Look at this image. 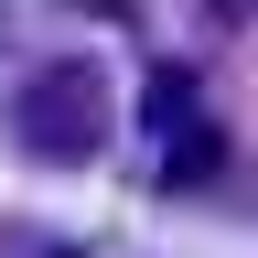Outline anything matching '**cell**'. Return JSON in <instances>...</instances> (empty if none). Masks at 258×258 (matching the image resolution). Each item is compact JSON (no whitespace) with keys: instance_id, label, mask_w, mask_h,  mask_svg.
Segmentation results:
<instances>
[{"instance_id":"2","label":"cell","mask_w":258,"mask_h":258,"mask_svg":"<svg viewBox=\"0 0 258 258\" xmlns=\"http://www.w3.org/2000/svg\"><path fill=\"white\" fill-rule=\"evenodd\" d=\"M140 118L161 129V140H183V129H194V76H172V64H161V76H151V97H140Z\"/></svg>"},{"instance_id":"3","label":"cell","mask_w":258,"mask_h":258,"mask_svg":"<svg viewBox=\"0 0 258 258\" xmlns=\"http://www.w3.org/2000/svg\"><path fill=\"white\" fill-rule=\"evenodd\" d=\"M215 161H226V140H215V129H205V118H194V129H183V140H172V183H205V172H215Z\"/></svg>"},{"instance_id":"1","label":"cell","mask_w":258,"mask_h":258,"mask_svg":"<svg viewBox=\"0 0 258 258\" xmlns=\"http://www.w3.org/2000/svg\"><path fill=\"white\" fill-rule=\"evenodd\" d=\"M11 129H22V151L43 161V172H86V161L108 151V129H118L108 76H97V64H43V76L22 86Z\"/></svg>"}]
</instances>
